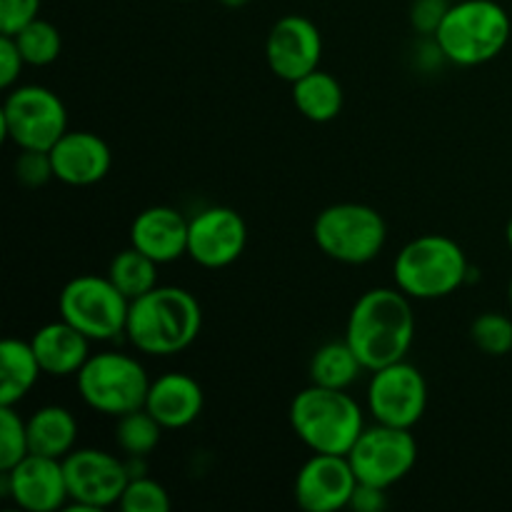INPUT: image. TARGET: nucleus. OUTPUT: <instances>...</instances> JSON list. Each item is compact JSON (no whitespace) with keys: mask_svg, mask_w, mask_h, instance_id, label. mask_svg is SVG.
Segmentation results:
<instances>
[{"mask_svg":"<svg viewBox=\"0 0 512 512\" xmlns=\"http://www.w3.org/2000/svg\"><path fill=\"white\" fill-rule=\"evenodd\" d=\"M265 60L275 78L285 83H295L318 70L323 60V35L318 25L298 13L278 18L265 38Z\"/></svg>","mask_w":512,"mask_h":512,"instance_id":"4468645a","label":"nucleus"},{"mask_svg":"<svg viewBox=\"0 0 512 512\" xmlns=\"http://www.w3.org/2000/svg\"><path fill=\"white\" fill-rule=\"evenodd\" d=\"M470 340L490 358L512 355V320L498 310H488L470 323Z\"/></svg>","mask_w":512,"mask_h":512,"instance_id":"cd10ccee","label":"nucleus"},{"mask_svg":"<svg viewBox=\"0 0 512 512\" xmlns=\"http://www.w3.org/2000/svg\"><path fill=\"white\" fill-rule=\"evenodd\" d=\"M0 125L18 150H50L68 133V108L45 85H15L3 100Z\"/></svg>","mask_w":512,"mask_h":512,"instance_id":"1a4fd4ad","label":"nucleus"},{"mask_svg":"<svg viewBox=\"0 0 512 512\" xmlns=\"http://www.w3.org/2000/svg\"><path fill=\"white\" fill-rule=\"evenodd\" d=\"M508 10L495 0H460L450 5L433 35L445 60L460 68H475L498 58L510 43Z\"/></svg>","mask_w":512,"mask_h":512,"instance_id":"39448f33","label":"nucleus"},{"mask_svg":"<svg viewBox=\"0 0 512 512\" xmlns=\"http://www.w3.org/2000/svg\"><path fill=\"white\" fill-rule=\"evenodd\" d=\"M473 268L458 240L428 233L403 245L393 263L395 288L413 300H440L458 293Z\"/></svg>","mask_w":512,"mask_h":512,"instance_id":"20e7f679","label":"nucleus"},{"mask_svg":"<svg viewBox=\"0 0 512 512\" xmlns=\"http://www.w3.org/2000/svg\"><path fill=\"white\" fill-rule=\"evenodd\" d=\"M220 5H225V8H245L248 3H253V0H218Z\"/></svg>","mask_w":512,"mask_h":512,"instance_id":"c9c22d12","label":"nucleus"},{"mask_svg":"<svg viewBox=\"0 0 512 512\" xmlns=\"http://www.w3.org/2000/svg\"><path fill=\"white\" fill-rule=\"evenodd\" d=\"M165 428L145 408L115 418V445L125 458H148L163 440Z\"/></svg>","mask_w":512,"mask_h":512,"instance_id":"a878e982","label":"nucleus"},{"mask_svg":"<svg viewBox=\"0 0 512 512\" xmlns=\"http://www.w3.org/2000/svg\"><path fill=\"white\" fill-rule=\"evenodd\" d=\"M508 303H510V308H512V278H510V285H508Z\"/></svg>","mask_w":512,"mask_h":512,"instance_id":"4c0bfd02","label":"nucleus"},{"mask_svg":"<svg viewBox=\"0 0 512 512\" xmlns=\"http://www.w3.org/2000/svg\"><path fill=\"white\" fill-rule=\"evenodd\" d=\"M60 318L93 343H110L125 335L130 300L110 283L108 275L85 273L68 280L58 295Z\"/></svg>","mask_w":512,"mask_h":512,"instance_id":"6e6552de","label":"nucleus"},{"mask_svg":"<svg viewBox=\"0 0 512 512\" xmlns=\"http://www.w3.org/2000/svg\"><path fill=\"white\" fill-rule=\"evenodd\" d=\"M203 330V308L190 290L158 285L130 303L125 338L138 353L170 358L198 340Z\"/></svg>","mask_w":512,"mask_h":512,"instance_id":"f03ea898","label":"nucleus"},{"mask_svg":"<svg viewBox=\"0 0 512 512\" xmlns=\"http://www.w3.org/2000/svg\"><path fill=\"white\" fill-rule=\"evenodd\" d=\"M25 58L20 53L13 35H0V88L10 90L20 80L25 68Z\"/></svg>","mask_w":512,"mask_h":512,"instance_id":"72a5a7b5","label":"nucleus"},{"mask_svg":"<svg viewBox=\"0 0 512 512\" xmlns=\"http://www.w3.org/2000/svg\"><path fill=\"white\" fill-rule=\"evenodd\" d=\"M68 512H103L120 503L130 483L128 460L98 448H75L63 458Z\"/></svg>","mask_w":512,"mask_h":512,"instance_id":"9d476101","label":"nucleus"},{"mask_svg":"<svg viewBox=\"0 0 512 512\" xmlns=\"http://www.w3.org/2000/svg\"><path fill=\"white\" fill-rule=\"evenodd\" d=\"M108 278L130 303L143 298L145 293L160 285L158 263L145 253H140L138 248H133V245L113 255L108 265Z\"/></svg>","mask_w":512,"mask_h":512,"instance_id":"393cba45","label":"nucleus"},{"mask_svg":"<svg viewBox=\"0 0 512 512\" xmlns=\"http://www.w3.org/2000/svg\"><path fill=\"white\" fill-rule=\"evenodd\" d=\"M365 408L373 423L413 430L428 410V380L408 358L373 370Z\"/></svg>","mask_w":512,"mask_h":512,"instance_id":"f8f14e48","label":"nucleus"},{"mask_svg":"<svg viewBox=\"0 0 512 512\" xmlns=\"http://www.w3.org/2000/svg\"><path fill=\"white\" fill-rule=\"evenodd\" d=\"M248 245V225L238 210L213 205L190 218L188 258L208 270H220L240 260Z\"/></svg>","mask_w":512,"mask_h":512,"instance_id":"ddd939ff","label":"nucleus"},{"mask_svg":"<svg viewBox=\"0 0 512 512\" xmlns=\"http://www.w3.org/2000/svg\"><path fill=\"white\" fill-rule=\"evenodd\" d=\"M448 0H413L410 5V25L420 38H433L443 23L445 13L450 10Z\"/></svg>","mask_w":512,"mask_h":512,"instance_id":"2f4dec72","label":"nucleus"},{"mask_svg":"<svg viewBox=\"0 0 512 512\" xmlns=\"http://www.w3.org/2000/svg\"><path fill=\"white\" fill-rule=\"evenodd\" d=\"M13 38L18 43L20 53H23L25 63L33 65V68L53 65L60 58V50H63V35H60V30L50 20L43 18H35L33 23L25 25Z\"/></svg>","mask_w":512,"mask_h":512,"instance_id":"bb28decb","label":"nucleus"},{"mask_svg":"<svg viewBox=\"0 0 512 512\" xmlns=\"http://www.w3.org/2000/svg\"><path fill=\"white\" fill-rule=\"evenodd\" d=\"M313 240L320 253L343 265H365L383 253L388 223L365 203H335L318 213Z\"/></svg>","mask_w":512,"mask_h":512,"instance_id":"0eeeda50","label":"nucleus"},{"mask_svg":"<svg viewBox=\"0 0 512 512\" xmlns=\"http://www.w3.org/2000/svg\"><path fill=\"white\" fill-rule=\"evenodd\" d=\"M30 455L28 423L15 405H0V473L15 468Z\"/></svg>","mask_w":512,"mask_h":512,"instance_id":"c85d7f7f","label":"nucleus"},{"mask_svg":"<svg viewBox=\"0 0 512 512\" xmlns=\"http://www.w3.org/2000/svg\"><path fill=\"white\" fill-rule=\"evenodd\" d=\"M358 483L390 490L413 473L418 463V440L413 430L393 425H370L348 453Z\"/></svg>","mask_w":512,"mask_h":512,"instance_id":"9b49d317","label":"nucleus"},{"mask_svg":"<svg viewBox=\"0 0 512 512\" xmlns=\"http://www.w3.org/2000/svg\"><path fill=\"white\" fill-rule=\"evenodd\" d=\"M205 405L203 385L188 373H165L150 383L145 410L165 430H183L200 418Z\"/></svg>","mask_w":512,"mask_h":512,"instance_id":"6ab92c4d","label":"nucleus"},{"mask_svg":"<svg viewBox=\"0 0 512 512\" xmlns=\"http://www.w3.org/2000/svg\"><path fill=\"white\" fill-rule=\"evenodd\" d=\"M43 375L30 340L5 338L0 343V405L23 403Z\"/></svg>","mask_w":512,"mask_h":512,"instance_id":"4be33fe9","label":"nucleus"},{"mask_svg":"<svg viewBox=\"0 0 512 512\" xmlns=\"http://www.w3.org/2000/svg\"><path fill=\"white\" fill-rule=\"evenodd\" d=\"M43 0H0V35H15L40 18Z\"/></svg>","mask_w":512,"mask_h":512,"instance_id":"473e14b6","label":"nucleus"},{"mask_svg":"<svg viewBox=\"0 0 512 512\" xmlns=\"http://www.w3.org/2000/svg\"><path fill=\"white\" fill-rule=\"evenodd\" d=\"M290 95H293V105L298 108V113L310 123H330L343 113V85L333 73H325L320 68L290 83Z\"/></svg>","mask_w":512,"mask_h":512,"instance_id":"5701e85b","label":"nucleus"},{"mask_svg":"<svg viewBox=\"0 0 512 512\" xmlns=\"http://www.w3.org/2000/svg\"><path fill=\"white\" fill-rule=\"evenodd\" d=\"M190 218L170 205H153L135 215L130 225V245L153 258L158 265H168L188 255Z\"/></svg>","mask_w":512,"mask_h":512,"instance_id":"a211bd4d","label":"nucleus"},{"mask_svg":"<svg viewBox=\"0 0 512 512\" xmlns=\"http://www.w3.org/2000/svg\"><path fill=\"white\" fill-rule=\"evenodd\" d=\"M0 478L5 498L25 512L65 510L70 500L63 460L58 458L30 453L15 468L0 473Z\"/></svg>","mask_w":512,"mask_h":512,"instance_id":"dca6fc26","label":"nucleus"},{"mask_svg":"<svg viewBox=\"0 0 512 512\" xmlns=\"http://www.w3.org/2000/svg\"><path fill=\"white\" fill-rule=\"evenodd\" d=\"M388 508V490L378 485L358 483L353 498H350V510L355 512H380Z\"/></svg>","mask_w":512,"mask_h":512,"instance_id":"f704fd0d","label":"nucleus"},{"mask_svg":"<svg viewBox=\"0 0 512 512\" xmlns=\"http://www.w3.org/2000/svg\"><path fill=\"white\" fill-rule=\"evenodd\" d=\"M90 343L93 340L85 338L78 328L68 323V320H53L38 328L30 338V345L35 350L43 375L50 378H70L78 375L80 368L88 363Z\"/></svg>","mask_w":512,"mask_h":512,"instance_id":"aec40b11","label":"nucleus"},{"mask_svg":"<svg viewBox=\"0 0 512 512\" xmlns=\"http://www.w3.org/2000/svg\"><path fill=\"white\" fill-rule=\"evenodd\" d=\"M413 298L400 288H370L355 300L345 340L368 373L408 358L415 340Z\"/></svg>","mask_w":512,"mask_h":512,"instance_id":"f257e3e1","label":"nucleus"},{"mask_svg":"<svg viewBox=\"0 0 512 512\" xmlns=\"http://www.w3.org/2000/svg\"><path fill=\"white\" fill-rule=\"evenodd\" d=\"M358 478L348 455L313 453L293 483V498L305 512H338L350 508Z\"/></svg>","mask_w":512,"mask_h":512,"instance_id":"2eb2a0df","label":"nucleus"},{"mask_svg":"<svg viewBox=\"0 0 512 512\" xmlns=\"http://www.w3.org/2000/svg\"><path fill=\"white\" fill-rule=\"evenodd\" d=\"M288 420L295 438L310 453L328 455H348L355 440L368 428L363 408L348 390H333L313 383L295 395Z\"/></svg>","mask_w":512,"mask_h":512,"instance_id":"7ed1b4c3","label":"nucleus"},{"mask_svg":"<svg viewBox=\"0 0 512 512\" xmlns=\"http://www.w3.org/2000/svg\"><path fill=\"white\" fill-rule=\"evenodd\" d=\"M15 178L25 188H40L55 178L48 150H20L15 158Z\"/></svg>","mask_w":512,"mask_h":512,"instance_id":"7c9ffc66","label":"nucleus"},{"mask_svg":"<svg viewBox=\"0 0 512 512\" xmlns=\"http://www.w3.org/2000/svg\"><path fill=\"white\" fill-rule=\"evenodd\" d=\"M28 423L30 453L45 458H68L78 443V420L63 405H43L33 410Z\"/></svg>","mask_w":512,"mask_h":512,"instance_id":"412c9836","label":"nucleus"},{"mask_svg":"<svg viewBox=\"0 0 512 512\" xmlns=\"http://www.w3.org/2000/svg\"><path fill=\"white\" fill-rule=\"evenodd\" d=\"M48 153L55 180L73 188L100 183L113 165L110 145L90 130H68Z\"/></svg>","mask_w":512,"mask_h":512,"instance_id":"f3484780","label":"nucleus"},{"mask_svg":"<svg viewBox=\"0 0 512 512\" xmlns=\"http://www.w3.org/2000/svg\"><path fill=\"white\" fill-rule=\"evenodd\" d=\"M118 508L123 512H170L173 500L165 485L148 475H138V478H130Z\"/></svg>","mask_w":512,"mask_h":512,"instance_id":"c756f323","label":"nucleus"},{"mask_svg":"<svg viewBox=\"0 0 512 512\" xmlns=\"http://www.w3.org/2000/svg\"><path fill=\"white\" fill-rule=\"evenodd\" d=\"M505 240H508V245H510V250H512V215H510V220H508V228H505Z\"/></svg>","mask_w":512,"mask_h":512,"instance_id":"e433bc0d","label":"nucleus"},{"mask_svg":"<svg viewBox=\"0 0 512 512\" xmlns=\"http://www.w3.org/2000/svg\"><path fill=\"white\" fill-rule=\"evenodd\" d=\"M150 383L153 380L148 378L145 365L133 355L118 350L93 353L75 375L83 403L108 418H120L145 408Z\"/></svg>","mask_w":512,"mask_h":512,"instance_id":"423d86ee","label":"nucleus"},{"mask_svg":"<svg viewBox=\"0 0 512 512\" xmlns=\"http://www.w3.org/2000/svg\"><path fill=\"white\" fill-rule=\"evenodd\" d=\"M310 383L323 385L333 390H348L350 385L358 383L360 373H365L363 363L358 360L355 350L350 348L348 340H330L320 345L310 358Z\"/></svg>","mask_w":512,"mask_h":512,"instance_id":"b1692460","label":"nucleus"}]
</instances>
